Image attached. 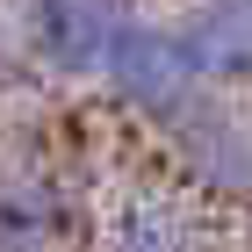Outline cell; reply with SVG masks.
<instances>
[{
  "instance_id": "cell-5",
  "label": "cell",
  "mask_w": 252,
  "mask_h": 252,
  "mask_svg": "<svg viewBox=\"0 0 252 252\" xmlns=\"http://www.w3.org/2000/svg\"><path fill=\"white\" fill-rule=\"evenodd\" d=\"M101 252H202V238H194V216H188L180 194L137 188V194H123L116 209H108Z\"/></svg>"
},
{
  "instance_id": "cell-6",
  "label": "cell",
  "mask_w": 252,
  "mask_h": 252,
  "mask_svg": "<svg viewBox=\"0 0 252 252\" xmlns=\"http://www.w3.org/2000/svg\"><path fill=\"white\" fill-rule=\"evenodd\" d=\"M72 238V209L51 180L22 173L0 188V252H65Z\"/></svg>"
},
{
  "instance_id": "cell-3",
  "label": "cell",
  "mask_w": 252,
  "mask_h": 252,
  "mask_svg": "<svg viewBox=\"0 0 252 252\" xmlns=\"http://www.w3.org/2000/svg\"><path fill=\"white\" fill-rule=\"evenodd\" d=\"M173 29H180V51H188V65H194L202 87L252 79V0H202Z\"/></svg>"
},
{
  "instance_id": "cell-4",
  "label": "cell",
  "mask_w": 252,
  "mask_h": 252,
  "mask_svg": "<svg viewBox=\"0 0 252 252\" xmlns=\"http://www.w3.org/2000/svg\"><path fill=\"white\" fill-rule=\"evenodd\" d=\"M173 137H180V152H188V166L202 173V188L252 194V130L245 123H231L209 101H194L188 116H173Z\"/></svg>"
},
{
  "instance_id": "cell-1",
  "label": "cell",
  "mask_w": 252,
  "mask_h": 252,
  "mask_svg": "<svg viewBox=\"0 0 252 252\" xmlns=\"http://www.w3.org/2000/svg\"><path fill=\"white\" fill-rule=\"evenodd\" d=\"M101 79H108V94L123 108H137V116H152V123H173V116H188L194 101H202V79H194L188 51H180V29L137 22V15L116 29L108 58H101Z\"/></svg>"
},
{
  "instance_id": "cell-2",
  "label": "cell",
  "mask_w": 252,
  "mask_h": 252,
  "mask_svg": "<svg viewBox=\"0 0 252 252\" xmlns=\"http://www.w3.org/2000/svg\"><path fill=\"white\" fill-rule=\"evenodd\" d=\"M123 22V0H29V51L58 79H101V58Z\"/></svg>"
}]
</instances>
